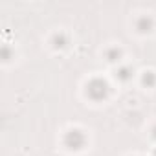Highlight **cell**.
<instances>
[{"label": "cell", "instance_id": "ba28073f", "mask_svg": "<svg viewBox=\"0 0 156 156\" xmlns=\"http://www.w3.org/2000/svg\"><path fill=\"white\" fill-rule=\"evenodd\" d=\"M151 136H152V140H156V125L152 127V134H151Z\"/></svg>", "mask_w": 156, "mask_h": 156}, {"label": "cell", "instance_id": "52a82bcc", "mask_svg": "<svg viewBox=\"0 0 156 156\" xmlns=\"http://www.w3.org/2000/svg\"><path fill=\"white\" fill-rule=\"evenodd\" d=\"M107 57H108V61H110V62H114V61H119V50H118V48H112V50H108V51H107Z\"/></svg>", "mask_w": 156, "mask_h": 156}, {"label": "cell", "instance_id": "8992f818", "mask_svg": "<svg viewBox=\"0 0 156 156\" xmlns=\"http://www.w3.org/2000/svg\"><path fill=\"white\" fill-rule=\"evenodd\" d=\"M143 85H147V88L156 85V75L152 72H145V75H143Z\"/></svg>", "mask_w": 156, "mask_h": 156}, {"label": "cell", "instance_id": "6da1fadb", "mask_svg": "<svg viewBox=\"0 0 156 156\" xmlns=\"http://www.w3.org/2000/svg\"><path fill=\"white\" fill-rule=\"evenodd\" d=\"M87 96L90 98V99H94V101H101V99H105L107 96H108V85H107V81H103V79H92L88 85H87Z\"/></svg>", "mask_w": 156, "mask_h": 156}, {"label": "cell", "instance_id": "7a4b0ae2", "mask_svg": "<svg viewBox=\"0 0 156 156\" xmlns=\"http://www.w3.org/2000/svg\"><path fill=\"white\" fill-rule=\"evenodd\" d=\"M85 143H87V136H85L81 130H77V129L68 130V132H66V136H64V145H66L68 149L79 151V149H83V145H85Z\"/></svg>", "mask_w": 156, "mask_h": 156}, {"label": "cell", "instance_id": "9c48e42d", "mask_svg": "<svg viewBox=\"0 0 156 156\" xmlns=\"http://www.w3.org/2000/svg\"><path fill=\"white\" fill-rule=\"evenodd\" d=\"M154 156H156V151H154Z\"/></svg>", "mask_w": 156, "mask_h": 156}, {"label": "cell", "instance_id": "3957f363", "mask_svg": "<svg viewBox=\"0 0 156 156\" xmlns=\"http://www.w3.org/2000/svg\"><path fill=\"white\" fill-rule=\"evenodd\" d=\"M130 77H132V68L130 66H123V68L118 70V79L119 81H129Z\"/></svg>", "mask_w": 156, "mask_h": 156}, {"label": "cell", "instance_id": "277c9868", "mask_svg": "<svg viewBox=\"0 0 156 156\" xmlns=\"http://www.w3.org/2000/svg\"><path fill=\"white\" fill-rule=\"evenodd\" d=\"M138 30L140 31H151V28H152V20L149 19V17H141L140 20H138Z\"/></svg>", "mask_w": 156, "mask_h": 156}, {"label": "cell", "instance_id": "5b68a950", "mask_svg": "<svg viewBox=\"0 0 156 156\" xmlns=\"http://www.w3.org/2000/svg\"><path fill=\"white\" fill-rule=\"evenodd\" d=\"M66 42H68V41H66V35H64L62 31H61V33H55V37H53V46H55V48H64Z\"/></svg>", "mask_w": 156, "mask_h": 156}]
</instances>
